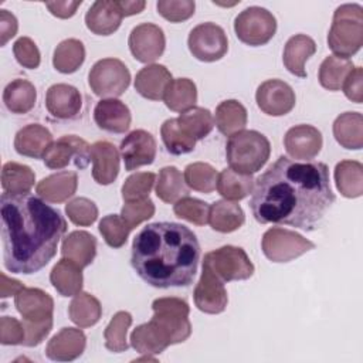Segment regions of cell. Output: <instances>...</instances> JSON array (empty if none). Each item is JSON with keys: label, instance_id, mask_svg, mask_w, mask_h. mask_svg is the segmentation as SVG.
I'll list each match as a JSON object with an SVG mask.
<instances>
[{"label": "cell", "instance_id": "cell-1", "mask_svg": "<svg viewBox=\"0 0 363 363\" xmlns=\"http://www.w3.org/2000/svg\"><path fill=\"white\" fill-rule=\"evenodd\" d=\"M335 201L329 169L322 162L278 157L257 180L250 207L261 224L318 228Z\"/></svg>", "mask_w": 363, "mask_h": 363}, {"label": "cell", "instance_id": "cell-2", "mask_svg": "<svg viewBox=\"0 0 363 363\" xmlns=\"http://www.w3.org/2000/svg\"><path fill=\"white\" fill-rule=\"evenodd\" d=\"M4 267L14 274H34L57 252L67 221L61 213L30 193H3L0 199Z\"/></svg>", "mask_w": 363, "mask_h": 363}, {"label": "cell", "instance_id": "cell-3", "mask_svg": "<svg viewBox=\"0 0 363 363\" xmlns=\"http://www.w3.org/2000/svg\"><path fill=\"white\" fill-rule=\"evenodd\" d=\"M196 234L179 223H152L132 242L130 264L136 274L155 288L187 286L199 265Z\"/></svg>", "mask_w": 363, "mask_h": 363}, {"label": "cell", "instance_id": "cell-4", "mask_svg": "<svg viewBox=\"0 0 363 363\" xmlns=\"http://www.w3.org/2000/svg\"><path fill=\"white\" fill-rule=\"evenodd\" d=\"M328 45L336 57L349 58L363 45V7L356 3L339 6L333 13Z\"/></svg>", "mask_w": 363, "mask_h": 363}, {"label": "cell", "instance_id": "cell-5", "mask_svg": "<svg viewBox=\"0 0 363 363\" xmlns=\"http://www.w3.org/2000/svg\"><path fill=\"white\" fill-rule=\"evenodd\" d=\"M269 140L257 130H240L231 135L225 145L230 169L242 174L258 172L269 159Z\"/></svg>", "mask_w": 363, "mask_h": 363}, {"label": "cell", "instance_id": "cell-6", "mask_svg": "<svg viewBox=\"0 0 363 363\" xmlns=\"http://www.w3.org/2000/svg\"><path fill=\"white\" fill-rule=\"evenodd\" d=\"M155 320L169 335L172 345L182 343L191 335V323L189 320L190 308L180 298H157L152 303Z\"/></svg>", "mask_w": 363, "mask_h": 363}, {"label": "cell", "instance_id": "cell-7", "mask_svg": "<svg viewBox=\"0 0 363 363\" xmlns=\"http://www.w3.org/2000/svg\"><path fill=\"white\" fill-rule=\"evenodd\" d=\"M88 84L95 95L101 98H115L128 89L130 72L121 60L102 58L92 65L88 74Z\"/></svg>", "mask_w": 363, "mask_h": 363}, {"label": "cell", "instance_id": "cell-8", "mask_svg": "<svg viewBox=\"0 0 363 363\" xmlns=\"http://www.w3.org/2000/svg\"><path fill=\"white\" fill-rule=\"evenodd\" d=\"M234 31L238 40L247 45H264L274 37L277 20L267 9L251 6L235 17Z\"/></svg>", "mask_w": 363, "mask_h": 363}, {"label": "cell", "instance_id": "cell-9", "mask_svg": "<svg viewBox=\"0 0 363 363\" xmlns=\"http://www.w3.org/2000/svg\"><path fill=\"white\" fill-rule=\"evenodd\" d=\"M261 247L269 261L289 262L313 250L315 244L295 231L272 227L264 233Z\"/></svg>", "mask_w": 363, "mask_h": 363}, {"label": "cell", "instance_id": "cell-10", "mask_svg": "<svg viewBox=\"0 0 363 363\" xmlns=\"http://www.w3.org/2000/svg\"><path fill=\"white\" fill-rule=\"evenodd\" d=\"M203 264L208 265L210 269L224 282L244 281L251 278L254 274V264L248 258L247 252L234 245H224L207 252Z\"/></svg>", "mask_w": 363, "mask_h": 363}, {"label": "cell", "instance_id": "cell-11", "mask_svg": "<svg viewBox=\"0 0 363 363\" xmlns=\"http://www.w3.org/2000/svg\"><path fill=\"white\" fill-rule=\"evenodd\" d=\"M187 45L193 57L199 61L214 62L225 55L228 40L220 26L214 23H201L190 31Z\"/></svg>", "mask_w": 363, "mask_h": 363}, {"label": "cell", "instance_id": "cell-12", "mask_svg": "<svg viewBox=\"0 0 363 363\" xmlns=\"http://www.w3.org/2000/svg\"><path fill=\"white\" fill-rule=\"evenodd\" d=\"M72 159L78 169H85L91 160V146L75 135H65L52 142L43 156L44 164L54 170L64 169Z\"/></svg>", "mask_w": 363, "mask_h": 363}, {"label": "cell", "instance_id": "cell-13", "mask_svg": "<svg viewBox=\"0 0 363 363\" xmlns=\"http://www.w3.org/2000/svg\"><path fill=\"white\" fill-rule=\"evenodd\" d=\"M129 50L132 55L145 64L156 61L164 51L166 38L163 30L152 23H142L129 34Z\"/></svg>", "mask_w": 363, "mask_h": 363}, {"label": "cell", "instance_id": "cell-14", "mask_svg": "<svg viewBox=\"0 0 363 363\" xmlns=\"http://www.w3.org/2000/svg\"><path fill=\"white\" fill-rule=\"evenodd\" d=\"M258 108L269 116H282L289 113L296 102L295 92L281 79H268L262 82L255 94Z\"/></svg>", "mask_w": 363, "mask_h": 363}, {"label": "cell", "instance_id": "cell-15", "mask_svg": "<svg viewBox=\"0 0 363 363\" xmlns=\"http://www.w3.org/2000/svg\"><path fill=\"white\" fill-rule=\"evenodd\" d=\"M194 303L204 313H221L228 302L224 281H221L208 265L203 264L201 277L194 288Z\"/></svg>", "mask_w": 363, "mask_h": 363}, {"label": "cell", "instance_id": "cell-16", "mask_svg": "<svg viewBox=\"0 0 363 363\" xmlns=\"http://www.w3.org/2000/svg\"><path fill=\"white\" fill-rule=\"evenodd\" d=\"M156 140L152 133L143 129L130 132L121 142V155L126 170H135L145 164H152L156 157Z\"/></svg>", "mask_w": 363, "mask_h": 363}, {"label": "cell", "instance_id": "cell-17", "mask_svg": "<svg viewBox=\"0 0 363 363\" xmlns=\"http://www.w3.org/2000/svg\"><path fill=\"white\" fill-rule=\"evenodd\" d=\"M322 133L312 125H295L284 136L286 153L298 160L313 159L322 149Z\"/></svg>", "mask_w": 363, "mask_h": 363}, {"label": "cell", "instance_id": "cell-18", "mask_svg": "<svg viewBox=\"0 0 363 363\" xmlns=\"http://www.w3.org/2000/svg\"><path fill=\"white\" fill-rule=\"evenodd\" d=\"M47 111L57 119H74L82 108V96L79 91L68 84H54L45 95Z\"/></svg>", "mask_w": 363, "mask_h": 363}, {"label": "cell", "instance_id": "cell-19", "mask_svg": "<svg viewBox=\"0 0 363 363\" xmlns=\"http://www.w3.org/2000/svg\"><path fill=\"white\" fill-rule=\"evenodd\" d=\"M85 345L86 337L81 329L62 328L47 343L45 354L55 362H71L82 354Z\"/></svg>", "mask_w": 363, "mask_h": 363}, {"label": "cell", "instance_id": "cell-20", "mask_svg": "<svg viewBox=\"0 0 363 363\" xmlns=\"http://www.w3.org/2000/svg\"><path fill=\"white\" fill-rule=\"evenodd\" d=\"M92 177L98 184L106 186L115 182L119 173V152L116 146L108 140H98L91 146Z\"/></svg>", "mask_w": 363, "mask_h": 363}, {"label": "cell", "instance_id": "cell-21", "mask_svg": "<svg viewBox=\"0 0 363 363\" xmlns=\"http://www.w3.org/2000/svg\"><path fill=\"white\" fill-rule=\"evenodd\" d=\"M14 305L26 320L41 322L52 318L54 301L40 288H23L14 295Z\"/></svg>", "mask_w": 363, "mask_h": 363}, {"label": "cell", "instance_id": "cell-22", "mask_svg": "<svg viewBox=\"0 0 363 363\" xmlns=\"http://www.w3.org/2000/svg\"><path fill=\"white\" fill-rule=\"evenodd\" d=\"M94 121L99 129L111 133H125L130 126V111L119 99H101L94 109Z\"/></svg>", "mask_w": 363, "mask_h": 363}, {"label": "cell", "instance_id": "cell-23", "mask_svg": "<svg viewBox=\"0 0 363 363\" xmlns=\"http://www.w3.org/2000/svg\"><path fill=\"white\" fill-rule=\"evenodd\" d=\"M122 18L116 0H98L88 9L85 24L96 35H109L119 28Z\"/></svg>", "mask_w": 363, "mask_h": 363}, {"label": "cell", "instance_id": "cell-24", "mask_svg": "<svg viewBox=\"0 0 363 363\" xmlns=\"http://www.w3.org/2000/svg\"><path fill=\"white\" fill-rule=\"evenodd\" d=\"M172 79V74L164 65L150 64L136 74L135 89L146 99L160 101Z\"/></svg>", "mask_w": 363, "mask_h": 363}, {"label": "cell", "instance_id": "cell-25", "mask_svg": "<svg viewBox=\"0 0 363 363\" xmlns=\"http://www.w3.org/2000/svg\"><path fill=\"white\" fill-rule=\"evenodd\" d=\"M52 143L51 132L40 125V123H30L21 128L14 138V149L18 155L27 157H43L45 150Z\"/></svg>", "mask_w": 363, "mask_h": 363}, {"label": "cell", "instance_id": "cell-26", "mask_svg": "<svg viewBox=\"0 0 363 363\" xmlns=\"http://www.w3.org/2000/svg\"><path fill=\"white\" fill-rule=\"evenodd\" d=\"M78 187V176L75 172H57L37 183V194L50 203H62L72 197Z\"/></svg>", "mask_w": 363, "mask_h": 363}, {"label": "cell", "instance_id": "cell-27", "mask_svg": "<svg viewBox=\"0 0 363 363\" xmlns=\"http://www.w3.org/2000/svg\"><path fill=\"white\" fill-rule=\"evenodd\" d=\"M130 346L142 354H157L172 345L169 335L155 320L142 323L130 333Z\"/></svg>", "mask_w": 363, "mask_h": 363}, {"label": "cell", "instance_id": "cell-28", "mask_svg": "<svg viewBox=\"0 0 363 363\" xmlns=\"http://www.w3.org/2000/svg\"><path fill=\"white\" fill-rule=\"evenodd\" d=\"M316 52L315 41L306 34L292 35L284 48L282 61L285 68L295 77L305 78L306 69L305 62Z\"/></svg>", "mask_w": 363, "mask_h": 363}, {"label": "cell", "instance_id": "cell-29", "mask_svg": "<svg viewBox=\"0 0 363 363\" xmlns=\"http://www.w3.org/2000/svg\"><path fill=\"white\" fill-rule=\"evenodd\" d=\"M61 254L62 258H68L85 268L96 255V238L88 231H72L62 240Z\"/></svg>", "mask_w": 363, "mask_h": 363}, {"label": "cell", "instance_id": "cell-30", "mask_svg": "<svg viewBox=\"0 0 363 363\" xmlns=\"http://www.w3.org/2000/svg\"><path fill=\"white\" fill-rule=\"evenodd\" d=\"M50 281L62 296H75L82 289V268L68 258H61L51 269Z\"/></svg>", "mask_w": 363, "mask_h": 363}, {"label": "cell", "instance_id": "cell-31", "mask_svg": "<svg viewBox=\"0 0 363 363\" xmlns=\"http://www.w3.org/2000/svg\"><path fill=\"white\" fill-rule=\"evenodd\" d=\"M333 136L345 149L363 147V116L360 112L340 113L333 122Z\"/></svg>", "mask_w": 363, "mask_h": 363}, {"label": "cell", "instance_id": "cell-32", "mask_svg": "<svg viewBox=\"0 0 363 363\" xmlns=\"http://www.w3.org/2000/svg\"><path fill=\"white\" fill-rule=\"evenodd\" d=\"M245 221V216L240 204L231 200H218L210 206L208 224L214 231L233 233Z\"/></svg>", "mask_w": 363, "mask_h": 363}, {"label": "cell", "instance_id": "cell-33", "mask_svg": "<svg viewBox=\"0 0 363 363\" xmlns=\"http://www.w3.org/2000/svg\"><path fill=\"white\" fill-rule=\"evenodd\" d=\"M37 99L35 86L27 79H13L3 91V102L11 113H27L30 112Z\"/></svg>", "mask_w": 363, "mask_h": 363}, {"label": "cell", "instance_id": "cell-34", "mask_svg": "<svg viewBox=\"0 0 363 363\" xmlns=\"http://www.w3.org/2000/svg\"><path fill=\"white\" fill-rule=\"evenodd\" d=\"M214 125L225 136L244 130L247 125V109L237 99L223 101L216 108Z\"/></svg>", "mask_w": 363, "mask_h": 363}, {"label": "cell", "instance_id": "cell-35", "mask_svg": "<svg viewBox=\"0 0 363 363\" xmlns=\"http://www.w3.org/2000/svg\"><path fill=\"white\" fill-rule=\"evenodd\" d=\"M336 187L342 196L360 197L363 193V164L356 160H342L335 167Z\"/></svg>", "mask_w": 363, "mask_h": 363}, {"label": "cell", "instance_id": "cell-36", "mask_svg": "<svg viewBox=\"0 0 363 363\" xmlns=\"http://www.w3.org/2000/svg\"><path fill=\"white\" fill-rule=\"evenodd\" d=\"M254 177L252 174H242L233 169H224L217 177V191L225 200H241L252 193L254 187Z\"/></svg>", "mask_w": 363, "mask_h": 363}, {"label": "cell", "instance_id": "cell-37", "mask_svg": "<svg viewBox=\"0 0 363 363\" xmlns=\"http://www.w3.org/2000/svg\"><path fill=\"white\" fill-rule=\"evenodd\" d=\"M68 316L77 326L89 328L101 319L102 306L94 295L81 291L71 301L68 306Z\"/></svg>", "mask_w": 363, "mask_h": 363}, {"label": "cell", "instance_id": "cell-38", "mask_svg": "<svg viewBox=\"0 0 363 363\" xmlns=\"http://www.w3.org/2000/svg\"><path fill=\"white\" fill-rule=\"evenodd\" d=\"M189 194V187L182 172L174 166L160 169L156 182V196L164 203H176Z\"/></svg>", "mask_w": 363, "mask_h": 363}, {"label": "cell", "instance_id": "cell-39", "mask_svg": "<svg viewBox=\"0 0 363 363\" xmlns=\"http://www.w3.org/2000/svg\"><path fill=\"white\" fill-rule=\"evenodd\" d=\"M84 60L85 47L82 41L77 38H67L55 47L52 65L61 74H72L84 64Z\"/></svg>", "mask_w": 363, "mask_h": 363}, {"label": "cell", "instance_id": "cell-40", "mask_svg": "<svg viewBox=\"0 0 363 363\" xmlns=\"http://www.w3.org/2000/svg\"><path fill=\"white\" fill-rule=\"evenodd\" d=\"M164 105L174 112H184L197 102L196 84L189 78H176L169 84L164 95Z\"/></svg>", "mask_w": 363, "mask_h": 363}, {"label": "cell", "instance_id": "cell-41", "mask_svg": "<svg viewBox=\"0 0 363 363\" xmlns=\"http://www.w3.org/2000/svg\"><path fill=\"white\" fill-rule=\"evenodd\" d=\"M35 182L34 172L21 163L7 162L1 170V187L10 194H24L31 190Z\"/></svg>", "mask_w": 363, "mask_h": 363}, {"label": "cell", "instance_id": "cell-42", "mask_svg": "<svg viewBox=\"0 0 363 363\" xmlns=\"http://www.w3.org/2000/svg\"><path fill=\"white\" fill-rule=\"evenodd\" d=\"M354 68L353 62L349 58H340L336 55L326 57L318 72V79L325 89L339 91L349 75V72Z\"/></svg>", "mask_w": 363, "mask_h": 363}, {"label": "cell", "instance_id": "cell-43", "mask_svg": "<svg viewBox=\"0 0 363 363\" xmlns=\"http://www.w3.org/2000/svg\"><path fill=\"white\" fill-rule=\"evenodd\" d=\"M162 140L170 155H184L194 150L196 139L190 136L177 122L176 118L167 119L160 128Z\"/></svg>", "mask_w": 363, "mask_h": 363}, {"label": "cell", "instance_id": "cell-44", "mask_svg": "<svg viewBox=\"0 0 363 363\" xmlns=\"http://www.w3.org/2000/svg\"><path fill=\"white\" fill-rule=\"evenodd\" d=\"M179 125L196 140L206 138L214 128V118L211 112L201 106H193L176 118Z\"/></svg>", "mask_w": 363, "mask_h": 363}, {"label": "cell", "instance_id": "cell-45", "mask_svg": "<svg viewBox=\"0 0 363 363\" xmlns=\"http://www.w3.org/2000/svg\"><path fill=\"white\" fill-rule=\"evenodd\" d=\"M130 325H132V315L129 312L126 311L116 312L104 332L105 347L113 353L125 352L129 347L126 335Z\"/></svg>", "mask_w": 363, "mask_h": 363}, {"label": "cell", "instance_id": "cell-46", "mask_svg": "<svg viewBox=\"0 0 363 363\" xmlns=\"http://www.w3.org/2000/svg\"><path fill=\"white\" fill-rule=\"evenodd\" d=\"M183 177L189 189L200 193H211L216 189L218 173L211 164L196 162L186 166Z\"/></svg>", "mask_w": 363, "mask_h": 363}, {"label": "cell", "instance_id": "cell-47", "mask_svg": "<svg viewBox=\"0 0 363 363\" xmlns=\"http://www.w3.org/2000/svg\"><path fill=\"white\" fill-rule=\"evenodd\" d=\"M155 182L156 176L152 172H138L130 174L122 186V199L125 203L149 199Z\"/></svg>", "mask_w": 363, "mask_h": 363}, {"label": "cell", "instance_id": "cell-48", "mask_svg": "<svg viewBox=\"0 0 363 363\" xmlns=\"http://www.w3.org/2000/svg\"><path fill=\"white\" fill-rule=\"evenodd\" d=\"M173 211L179 218L187 220L196 225H204L208 223V203L186 196L177 200L173 206Z\"/></svg>", "mask_w": 363, "mask_h": 363}, {"label": "cell", "instance_id": "cell-49", "mask_svg": "<svg viewBox=\"0 0 363 363\" xmlns=\"http://www.w3.org/2000/svg\"><path fill=\"white\" fill-rule=\"evenodd\" d=\"M130 230L132 228L118 214L105 216L99 221V233L102 234L105 242L112 248H121L126 242Z\"/></svg>", "mask_w": 363, "mask_h": 363}, {"label": "cell", "instance_id": "cell-50", "mask_svg": "<svg viewBox=\"0 0 363 363\" xmlns=\"http://www.w3.org/2000/svg\"><path fill=\"white\" fill-rule=\"evenodd\" d=\"M65 213L68 218L79 227H88L94 224L98 218L96 204L86 197H77L65 206Z\"/></svg>", "mask_w": 363, "mask_h": 363}, {"label": "cell", "instance_id": "cell-51", "mask_svg": "<svg viewBox=\"0 0 363 363\" xmlns=\"http://www.w3.org/2000/svg\"><path fill=\"white\" fill-rule=\"evenodd\" d=\"M157 13L170 23H180L194 14L196 3L193 0H159Z\"/></svg>", "mask_w": 363, "mask_h": 363}, {"label": "cell", "instance_id": "cell-52", "mask_svg": "<svg viewBox=\"0 0 363 363\" xmlns=\"http://www.w3.org/2000/svg\"><path fill=\"white\" fill-rule=\"evenodd\" d=\"M155 214V204L150 199L140 201H128L121 210V217L133 230L145 220H149Z\"/></svg>", "mask_w": 363, "mask_h": 363}, {"label": "cell", "instance_id": "cell-53", "mask_svg": "<svg viewBox=\"0 0 363 363\" xmlns=\"http://www.w3.org/2000/svg\"><path fill=\"white\" fill-rule=\"evenodd\" d=\"M13 52L17 60V62L28 69L38 68L41 55L40 51L35 45V43L28 38V37H20L14 44H13Z\"/></svg>", "mask_w": 363, "mask_h": 363}, {"label": "cell", "instance_id": "cell-54", "mask_svg": "<svg viewBox=\"0 0 363 363\" xmlns=\"http://www.w3.org/2000/svg\"><path fill=\"white\" fill-rule=\"evenodd\" d=\"M26 330L23 322L13 316H3L0 319V343L1 345H23Z\"/></svg>", "mask_w": 363, "mask_h": 363}, {"label": "cell", "instance_id": "cell-55", "mask_svg": "<svg viewBox=\"0 0 363 363\" xmlns=\"http://www.w3.org/2000/svg\"><path fill=\"white\" fill-rule=\"evenodd\" d=\"M26 330V337L23 345L27 347H33L40 345L51 332L52 329V318L41 320V322H31V320H21Z\"/></svg>", "mask_w": 363, "mask_h": 363}, {"label": "cell", "instance_id": "cell-56", "mask_svg": "<svg viewBox=\"0 0 363 363\" xmlns=\"http://www.w3.org/2000/svg\"><path fill=\"white\" fill-rule=\"evenodd\" d=\"M343 92L347 99L356 104L363 102V69L362 67H354L346 77L343 85Z\"/></svg>", "mask_w": 363, "mask_h": 363}, {"label": "cell", "instance_id": "cell-57", "mask_svg": "<svg viewBox=\"0 0 363 363\" xmlns=\"http://www.w3.org/2000/svg\"><path fill=\"white\" fill-rule=\"evenodd\" d=\"M18 23L13 13L9 10H0V45L4 47L10 38L17 33Z\"/></svg>", "mask_w": 363, "mask_h": 363}, {"label": "cell", "instance_id": "cell-58", "mask_svg": "<svg viewBox=\"0 0 363 363\" xmlns=\"http://www.w3.org/2000/svg\"><path fill=\"white\" fill-rule=\"evenodd\" d=\"M82 4L81 0L77 1H48L45 7L50 13L58 18H69L77 13V9Z\"/></svg>", "mask_w": 363, "mask_h": 363}, {"label": "cell", "instance_id": "cell-59", "mask_svg": "<svg viewBox=\"0 0 363 363\" xmlns=\"http://www.w3.org/2000/svg\"><path fill=\"white\" fill-rule=\"evenodd\" d=\"M0 277H1V284H0V295H1V298L17 295L24 288V285L20 281L9 278L4 272H1Z\"/></svg>", "mask_w": 363, "mask_h": 363}, {"label": "cell", "instance_id": "cell-60", "mask_svg": "<svg viewBox=\"0 0 363 363\" xmlns=\"http://www.w3.org/2000/svg\"><path fill=\"white\" fill-rule=\"evenodd\" d=\"M116 4H118L123 17L138 14L146 6V3L143 0H116Z\"/></svg>", "mask_w": 363, "mask_h": 363}]
</instances>
